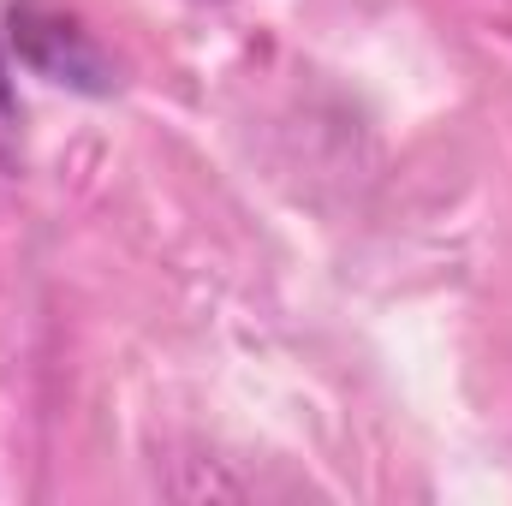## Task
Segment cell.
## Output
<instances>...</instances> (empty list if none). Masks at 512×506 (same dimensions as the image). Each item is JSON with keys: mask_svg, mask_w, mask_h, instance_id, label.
I'll list each match as a JSON object with an SVG mask.
<instances>
[{"mask_svg": "<svg viewBox=\"0 0 512 506\" xmlns=\"http://www.w3.org/2000/svg\"><path fill=\"white\" fill-rule=\"evenodd\" d=\"M6 36L12 54L42 72L48 84L84 90V96H108L114 90V60L96 48V36L54 0H12L6 6Z\"/></svg>", "mask_w": 512, "mask_h": 506, "instance_id": "cell-1", "label": "cell"}, {"mask_svg": "<svg viewBox=\"0 0 512 506\" xmlns=\"http://www.w3.org/2000/svg\"><path fill=\"white\" fill-rule=\"evenodd\" d=\"M0 108H6V60H0Z\"/></svg>", "mask_w": 512, "mask_h": 506, "instance_id": "cell-2", "label": "cell"}]
</instances>
